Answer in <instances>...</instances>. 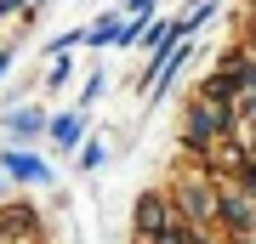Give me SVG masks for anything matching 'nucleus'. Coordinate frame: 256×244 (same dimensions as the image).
<instances>
[{"mask_svg": "<svg viewBox=\"0 0 256 244\" xmlns=\"http://www.w3.org/2000/svg\"><path fill=\"white\" fill-rule=\"evenodd\" d=\"M0 159H6V171L18 176V182H52V171H46L34 154H0Z\"/></svg>", "mask_w": 256, "mask_h": 244, "instance_id": "1", "label": "nucleus"}, {"mask_svg": "<svg viewBox=\"0 0 256 244\" xmlns=\"http://www.w3.org/2000/svg\"><path fill=\"white\" fill-rule=\"evenodd\" d=\"M216 131H222V114L200 102V108H194V125H188V142H205V136H216Z\"/></svg>", "mask_w": 256, "mask_h": 244, "instance_id": "2", "label": "nucleus"}, {"mask_svg": "<svg viewBox=\"0 0 256 244\" xmlns=\"http://www.w3.org/2000/svg\"><path fill=\"white\" fill-rule=\"evenodd\" d=\"M6 125L18 131V136H40V131H46V114H40V108H12Z\"/></svg>", "mask_w": 256, "mask_h": 244, "instance_id": "3", "label": "nucleus"}, {"mask_svg": "<svg viewBox=\"0 0 256 244\" xmlns=\"http://www.w3.org/2000/svg\"><path fill=\"white\" fill-rule=\"evenodd\" d=\"M80 114H63V119H52V136H57V142H63V148H74V142H80Z\"/></svg>", "mask_w": 256, "mask_h": 244, "instance_id": "4", "label": "nucleus"}, {"mask_svg": "<svg viewBox=\"0 0 256 244\" xmlns=\"http://www.w3.org/2000/svg\"><path fill=\"white\" fill-rule=\"evenodd\" d=\"M137 222H142V233L165 227V205H160V199H142V216H137Z\"/></svg>", "mask_w": 256, "mask_h": 244, "instance_id": "5", "label": "nucleus"}, {"mask_svg": "<svg viewBox=\"0 0 256 244\" xmlns=\"http://www.w3.org/2000/svg\"><path fill=\"white\" fill-rule=\"evenodd\" d=\"M182 199H188V216H210V193H200V188H182Z\"/></svg>", "mask_w": 256, "mask_h": 244, "instance_id": "6", "label": "nucleus"}, {"mask_svg": "<svg viewBox=\"0 0 256 244\" xmlns=\"http://www.w3.org/2000/svg\"><path fill=\"white\" fill-rule=\"evenodd\" d=\"M97 165H102V142H86L80 148V171H97Z\"/></svg>", "mask_w": 256, "mask_h": 244, "instance_id": "7", "label": "nucleus"}, {"mask_svg": "<svg viewBox=\"0 0 256 244\" xmlns=\"http://www.w3.org/2000/svg\"><path fill=\"white\" fill-rule=\"evenodd\" d=\"M6 68H12V51H0V74H6Z\"/></svg>", "mask_w": 256, "mask_h": 244, "instance_id": "8", "label": "nucleus"}, {"mask_svg": "<svg viewBox=\"0 0 256 244\" xmlns=\"http://www.w3.org/2000/svg\"><path fill=\"white\" fill-rule=\"evenodd\" d=\"M12 6H23V0H0V11H12Z\"/></svg>", "mask_w": 256, "mask_h": 244, "instance_id": "9", "label": "nucleus"}, {"mask_svg": "<svg viewBox=\"0 0 256 244\" xmlns=\"http://www.w3.org/2000/svg\"><path fill=\"white\" fill-rule=\"evenodd\" d=\"M245 108H250V119H256V97H250V102H245Z\"/></svg>", "mask_w": 256, "mask_h": 244, "instance_id": "10", "label": "nucleus"}]
</instances>
